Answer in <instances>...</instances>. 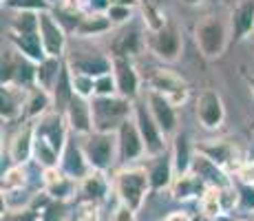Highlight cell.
Returning a JSON list of instances; mask_svg holds the SVG:
<instances>
[{
	"label": "cell",
	"instance_id": "obj_1",
	"mask_svg": "<svg viewBox=\"0 0 254 221\" xmlns=\"http://www.w3.org/2000/svg\"><path fill=\"white\" fill-rule=\"evenodd\" d=\"M93 131L97 133H117L126 120L133 117V102L122 95L93 97Z\"/></svg>",
	"mask_w": 254,
	"mask_h": 221
},
{
	"label": "cell",
	"instance_id": "obj_2",
	"mask_svg": "<svg viewBox=\"0 0 254 221\" xmlns=\"http://www.w3.org/2000/svg\"><path fill=\"white\" fill-rule=\"evenodd\" d=\"M150 190L153 186H150V177L146 168H122L115 177L117 201L126 204L135 213L144 206V199L148 197Z\"/></svg>",
	"mask_w": 254,
	"mask_h": 221
},
{
	"label": "cell",
	"instance_id": "obj_3",
	"mask_svg": "<svg viewBox=\"0 0 254 221\" xmlns=\"http://www.w3.org/2000/svg\"><path fill=\"white\" fill-rule=\"evenodd\" d=\"M82 150H84V157H86V161H89L91 170L106 173V170L115 164V157H120L117 133L93 131L91 135H86L84 142H82Z\"/></svg>",
	"mask_w": 254,
	"mask_h": 221
},
{
	"label": "cell",
	"instance_id": "obj_4",
	"mask_svg": "<svg viewBox=\"0 0 254 221\" xmlns=\"http://www.w3.org/2000/svg\"><path fill=\"white\" fill-rule=\"evenodd\" d=\"M194 40H197V47L203 53V58L214 60L226 51L228 29L223 20H219L217 16H206L194 27Z\"/></svg>",
	"mask_w": 254,
	"mask_h": 221
},
{
	"label": "cell",
	"instance_id": "obj_5",
	"mask_svg": "<svg viewBox=\"0 0 254 221\" xmlns=\"http://www.w3.org/2000/svg\"><path fill=\"white\" fill-rule=\"evenodd\" d=\"M133 117H135V124L141 133V140H144V146H146V155L148 157H159L166 153V137L162 129L157 126V122L153 120L150 115L148 106L144 102L135 100L133 102Z\"/></svg>",
	"mask_w": 254,
	"mask_h": 221
},
{
	"label": "cell",
	"instance_id": "obj_6",
	"mask_svg": "<svg viewBox=\"0 0 254 221\" xmlns=\"http://www.w3.org/2000/svg\"><path fill=\"white\" fill-rule=\"evenodd\" d=\"M197 153L201 157H206L208 161H212L217 168H221L223 173H239L246 159H241L239 155V148L232 144V142H226V140H208V142H201L197 144Z\"/></svg>",
	"mask_w": 254,
	"mask_h": 221
},
{
	"label": "cell",
	"instance_id": "obj_7",
	"mask_svg": "<svg viewBox=\"0 0 254 221\" xmlns=\"http://www.w3.org/2000/svg\"><path fill=\"white\" fill-rule=\"evenodd\" d=\"M148 84L150 91L162 93L166 100L173 102V106L184 104L186 97H188V84L170 69H155L148 77Z\"/></svg>",
	"mask_w": 254,
	"mask_h": 221
},
{
	"label": "cell",
	"instance_id": "obj_8",
	"mask_svg": "<svg viewBox=\"0 0 254 221\" xmlns=\"http://www.w3.org/2000/svg\"><path fill=\"white\" fill-rule=\"evenodd\" d=\"M66 65H69L71 73H82V75L89 77H102L113 73V60H109L106 56H100V53H89V51H73L69 58H66Z\"/></svg>",
	"mask_w": 254,
	"mask_h": 221
},
{
	"label": "cell",
	"instance_id": "obj_9",
	"mask_svg": "<svg viewBox=\"0 0 254 221\" xmlns=\"http://www.w3.org/2000/svg\"><path fill=\"white\" fill-rule=\"evenodd\" d=\"M38 33H40L42 44H45V51H47L49 58H62L64 56V49H66L64 29H62L60 20H58L51 11L40 13V27H38Z\"/></svg>",
	"mask_w": 254,
	"mask_h": 221
},
{
	"label": "cell",
	"instance_id": "obj_10",
	"mask_svg": "<svg viewBox=\"0 0 254 221\" xmlns=\"http://www.w3.org/2000/svg\"><path fill=\"white\" fill-rule=\"evenodd\" d=\"M36 135H40L47 144H51L56 148V153H60L62 157V150L69 144L66 117L62 113H47L45 117H40V122H36Z\"/></svg>",
	"mask_w": 254,
	"mask_h": 221
},
{
	"label": "cell",
	"instance_id": "obj_11",
	"mask_svg": "<svg viewBox=\"0 0 254 221\" xmlns=\"http://www.w3.org/2000/svg\"><path fill=\"white\" fill-rule=\"evenodd\" d=\"M150 49L164 62H175L182 53V33L175 24H166L157 33H150Z\"/></svg>",
	"mask_w": 254,
	"mask_h": 221
},
{
	"label": "cell",
	"instance_id": "obj_12",
	"mask_svg": "<svg viewBox=\"0 0 254 221\" xmlns=\"http://www.w3.org/2000/svg\"><path fill=\"white\" fill-rule=\"evenodd\" d=\"M146 104H148V111L150 115H153V120L157 122V126L162 129L164 137H170L175 135V131H177V113H175V106L170 100H166L162 93L157 91H150L146 93Z\"/></svg>",
	"mask_w": 254,
	"mask_h": 221
},
{
	"label": "cell",
	"instance_id": "obj_13",
	"mask_svg": "<svg viewBox=\"0 0 254 221\" xmlns=\"http://www.w3.org/2000/svg\"><path fill=\"white\" fill-rule=\"evenodd\" d=\"M117 148H120V159L122 161H135L146 153L141 133L135 124V117L126 120L117 131Z\"/></svg>",
	"mask_w": 254,
	"mask_h": 221
},
{
	"label": "cell",
	"instance_id": "obj_14",
	"mask_svg": "<svg viewBox=\"0 0 254 221\" xmlns=\"http://www.w3.org/2000/svg\"><path fill=\"white\" fill-rule=\"evenodd\" d=\"M223 117L226 111H223L221 95L217 91H203L197 97V120L201 122V126L208 131H217L223 124Z\"/></svg>",
	"mask_w": 254,
	"mask_h": 221
},
{
	"label": "cell",
	"instance_id": "obj_15",
	"mask_svg": "<svg viewBox=\"0 0 254 221\" xmlns=\"http://www.w3.org/2000/svg\"><path fill=\"white\" fill-rule=\"evenodd\" d=\"M113 77L117 84V95L135 102L139 95V73L135 71L128 58H113Z\"/></svg>",
	"mask_w": 254,
	"mask_h": 221
},
{
	"label": "cell",
	"instance_id": "obj_16",
	"mask_svg": "<svg viewBox=\"0 0 254 221\" xmlns=\"http://www.w3.org/2000/svg\"><path fill=\"white\" fill-rule=\"evenodd\" d=\"M42 186H45V193L53 201H69L75 195V179L66 177L64 173L58 168H42Z\"/></svg>",
	"mask_w": 254,
	"mask_h": 221
},
{
	"label": "cell",
	"instance_id": "obj_17",
	"mask_svg": "<svg viewBox=\"0 0 254 221\" xmlns=\"http://www.w3.org/2000/svg\"><path fill=\"white\" fill-rule=\"evenodd\" d=\"M33 140H36V124L33 122H24L13 133L11 142H9V159L13 161V166L27 164L33 157Z\"/></svg>",
	"mask_w": 254,
	"mask_h": 221
},
{
	"label": "cell",
	"instance_id": "obj_18",
	"mask_svg": "<svg viewBox=\"0 0 254 221\" xmlns=\"http://www.w3.org/2000/svg\"><path fill=\"white\" fill-rule=\"evenodd\" d=\"M60 170L71 179H84L86 175L91 173V166L84 157V150H82V144H75V142L69 140V144L64 146L60 157Z\"/></svg>",
	"mask_w": 254,
	"mask_h": 221
},
{
	"label": "cell",
	"instance_id": "obj_19",
	"mask_svg": "<svg viewBox=\"0 0 254 221\" xmlns=\"http://www.w3.org/2000/svg\"><path fill=\"white\" fill-rule=\"evenodd\" d=\"M66 124H69L71 131L80 133V135H91L93 133V111H91V102L84 100V97L75 95L71 100L69 109L64 113Z\"/></svg>",
	"mask_w": 254,
	"mask_h": 221
},
{
	"label": "cell",
	"instance_id": "obj_20",
	"mask_svg": "<svg viewBox=\"0 0 254 221\" xmlns=\"http://www.w3.org/2000/svg\"><path fill=\"white\" fill-rule=\"evenodd\" d=\"M9 42L13 44V49H16L22 58H27V60L33 62V65H40L45 58H49L38 31L36 33H13L11 31L9 33Z\"/></svg>",
	"mask_w": 254,
	"mask_h": 221
},
{
	"label": "cell",
	"instance_id": "obj_21",
	"mask_svg": "<svg viewBox=\"0 0 254 221\" xmlns=\"http://www.w3.org/2000/svg\"><path fill=\"white\" fill-rule=\"evenodd\" d=\"M29 88L20 84H2V120L13 122L18 117H24V104H27Z\"/></svg>",
	"mask_w": 254,
	"mask_h": 221
},
{
	"label": "cell",
	"instance_id": "obj_22",
	"mask_svg": "<svg viewBox=\"0 0 254 221\" xmlns=\"http://www.w3.org/2000/svg\"><path fill=\"white\" fill-rule=\"evenodd\" d=\"M148 177H150V186L153 190H164L170 188L175 181V168H173V157L168 155H159V157H150L148 164Z\"/></svg>",
	"mask_w": 254,
	"mask_h": 221
},
{
	"label": "cell",
	"instance_id": "obj_23",
	"mask_svg": "<svg viewBox=\"0 0 254 221\" xmlns=\"http://www.w3.org/2000/svg\"><path fill=\"white\" fill-rule=\"evenodd\" d=\"M77 193L82 195V199L86 204H97L109 195V179L100 170H91L84 179H80L77 184Z\"/></svg>",
	"mask_w": 254,
	"mask_h": 221
},
{
	"label": "cell",
	"instance_id": "obj_24",
	"mask_svg": "<svg viewBox=\"0 0 254 221\" xmlns=\"http://www.w3.org/2000/svg\"><path fill=\"white\" fill-rule=\"evenodd\" d=\"M173 197L175 199H192V197H199L201 199V195L206 193V188H208V184L201 179L197 173H192L190 170L188 175H182V177H175V181H173Z\"/></svg>",
	"mask_w": 254,
	"mask_h": 221
},
{
	"label": "cell",
	"instance_id": "obj_25",
	"mask_svg": "<svg viewBox=\"0 0 254 221\" xmlns=\"http://www.w3.org/2000/svg\"><path fill=\"white\" fill-rule=\"evenodd\" d=\"M62 69H64L62 58H45L40 65H36V84L53 93V88H56L58 80L62 75Z\"/></svg>",
	"mask_w": 254,
	"mask_h": 221
},
{
	"label": "cell",
	"instance_id": "obj_26",
	"mask_svg": "<svg viewBox=\"0 0 254 221\" xmlns=\"http://www.w3.org/2000/svg\"><path fill=\"white\" fill-rule=\"evenodd\" d=\"M254 29V0H243L232 11V33L237 40H243Z\"/></svg>",
	"mask_w": 254,
	"mask_h": 221
},
{
	"label": "cell",
	"instance_id": "obj_27",
	"mask_svg": "<svg viewBox=\"0 0 254 221\" xmlns=\"http://www.w3.org/2000/svg\"><path fill=\"white\" fill-rule=\"evenodd\" d=\"M53 102V95L45 88H40L38 84H33L27 91V104H24V117L33 120V117H45L49 106Z\"/></svg>",
	"mask_w": 254,
	"mask_h": 221
},
{
	"label": "cell",
	"instance_id": "obj_28",
	"mask_svg": "<svg viewBox=\"0 0 254 221\" xmlns=\"http://www.w3.org/2000/svg\"><path fill=\"white\" fill-rule=\"evenodd\" d=\"M111 51H113V58H128L130 60V56L139 51V31H135V29L122 31L111 42Z\"/></svg>",
	"mask_w": 254,
	"mask_h": 221
},
{
	"label": "cell",
	"instance_id": "obj_29",
	"mask_svg": "<svg viewBox=\"0 0 254 221\" xmlns=\"http://www.w3.org/2000/svg\"><path fill=\"white\" fill-rule=\"evenodd\" d=\"M173 168H175V177L188 175L190 170H192V157H190V146H188L186 135H177V137H175Z\"/></svg>",
	"mask_w": 254,
	"mask_h": 221
},
{
	"label": "cell",
	"instance_id": "obj_30",
	"mask_svg": "<svg viewBox=\"0 0 254 221\" xmlns=\"http://www.w3.org/2000/svg\"><path fill=\"white\" fill-rule=\"evenodd\" d=\"M199 208H201L203 217H208V219L221 217V215L226 213L223 204H221V188H219V186H208L206 193L199 199Z\"/></svg>",
	"mask_w": 254,
	"mask_h": 221
},
{
	"label": "cell",
	"instance_id": "obj_31",
	"mask_svg": "<svg viewBox=\"0 0 254 221\" xmlns=\"http://www.w3.org/2000/svg\"><path fill=\"white\" fill-rule=\"evenodd\" d=\"M113 27V22L106 18V13H93V16L80 18V24L75 27V31L80 36H100V33H106Z\"/></svg>",
	"mask_w": 254,
	"mask_h": 221
},
{
	"label": "cell",
	"instance_id": "obj_32",
	"mask_svg": "<svg viewBox=\"0 0 254 221\" xmlns=\"http://www.w3.org/2000/svg\"><path fill=\"white\" fill-rule=\"evenodd\" d=\"M139 7H141V16H144V24L148 27L150 33H157L159 29H164L168 24L157 2H153V0H139Z\"/></svg>",
	"mask_w": 254,
	"mask_h": 221
},
{
	"label": "cell",
	"instance_id": "obj_33",
	"mask_svg": "<svg viewBox=\"0 0 254 221\" xmlns=\"http://www.w3.org/2000/svg\"><path fill=\"white\" fill-rule=\"evenodd\" d=\"M27 188V164L11 166L7 173H2V193H13V190Z\"/></svg>",
	"mask_w": 254,
	"mask_h": 221
},
{
	"label": "cell",
	"instance_id": "obj_34",
	"mask_svg": "<svg viewBox=\"0 0 254 221\" xmlns=\"http://www.w3.org/2000/svg\"><path fill=\"white\" fill-rule=\"evenodd\" d=\"M40 27V13L36 11H20L11 22L13 33H36Z\"/></svg>",
	"mask_w": 254,
	"mask_h": 221
},
{
	"label": "cell",
	"instance_id": "obj_35",
	"mask_svg": "<svg viewBox=\"0 0 254 221\" xmlns=\"http://www.w3.org/2000/svg\"><path fill=\"white\" fill-rule=\"evenodd\" d=\"M73 75V91L75 95L84 97H95V77H89V75H82V73H71Z\"/></svg>",
	"mask_w": 254,
	"mask_h": 221
},
{
	"label": "cell",
	"instance_id": "obj_36",
	"mask_svg": "<svg viewBox=\"0 0 254 221\" xmlns=\"http://www.w3.org/2000/svg\"><path fill=\"white\" fill-rule=\"evenodd\" d=\"M2 4L7 7H13V9H29V11H36V13H42V11H49V2L47 0H4Z\"/></svg>",
	"mask_w": 254,
	"mask_h": 221
},
{
	"label": "cell",
	"instance_id": "obj_37",
	"mask_svg": "<svg viewBox=\"0 0 254 221\" xmlns=\"http://www.w3.org/2000/svg\"><path fill=\"white\" fill-rule=\"evenodd\" d=\"M117 93V84H115V77L113 73L109 75H102L95 80V97H111Z\"/></svg>",
	"mask_w": 254,
	"mask_h": 221
},
{
	"label": "cell",
	"instance_id": "obj_38",
	"mask_svg": "<svg viewBox=\"0 0 254 221\" xmlns=\"http://www.w3.org/2000/svg\"><path fill=\"white\" fill-rule=\"evenodd\" d=\"M2 221H40V215L31 208L22 210H2Z\"/></svg>",
	"mask_w": 254,
	"mask_h": 221
},
{
	"label": "cell",
	"instance_id": "obj_39",
	"mask_svg": "<svg viewBox=\"0 0 254 221\" xmlns=\"http://www.w3.org/2000/svg\"><path fill=\"white\" fill-rule=\"evenodd\" d=\"M130 13H133L130 7H124V4H111L109 11H106V18H109L113 24H124V22L130 20Z\"/></svg>",
	"mask_w": 254,
	"mask_h": 221
},
{
	"label": "cell",
	"instance_id": "obj_40",
	"mask_svg": "<svg viewBox=\"0 0 254 221\" xmlns=\"http://www.w3.org/2000/svg\"><path fill=\"white\" fill-rule=\"evenodd\" d=\"M40 221H64V204L62 201H51L40 213Z\"/></svg>",
	"mask_w": 254,
	"mask_h": 221
},
{
	"label": "cell",
	"instance_id": "obj_41",
	"mask_svg": "<svg viewBox=\"0 0 254 221\" xmlns=\"http://www.w3.org/2000/svg\"><path fill=\"white\" fill-rule=\"evenodd\" d=\"M239 208L241 210H248V213H254V186H246L241 184L239 186Z\"/></svg>",
	"mask_w": 254,
	"mask_h": 221
},
{
	"label": "cell",
	"instance_id": "obj_42",
	"mask_svg": "<svg viewBox=\"0 0 254 221\" xmlns=\"http://www.w3.org/2000/svg\"><path fill=\"white\" fill-rule=\"evenodd\" d=\"M111 221H137V213L133 208H128L126 204L117 201V206L113 208V213H111Z\"/></svg>",
	"mask_w": 254,
	"mask_h": 221
},
{
	"label": "cell",
	"instance_id": "obj_43",
	"mask_svg": "<svg viewBox=\"0 0 254 221\" xmlns=\"http://www.w3.org/2000/svg\"><path fill=\"white\" fill-rule=\"evenodd\" d=\"M237 177L241 179V184H246V186H254V159H248L246 164L239 168V173Z\"/></svg>",
	"mask_w": 254,
	"mask_h": 221
},
{
	"label": "cell",
	"instance_id": "obj_44",
	"mask_svg": "<svg viewBox=\"0 0 254 221\" xmlns=\"http://www.w3.org/2000/svg\"><path fill=\"white\" fill-rule=\"evenodd\" d=\"M111 4H113L111 0H89V9L93 13H106Z\"/></svg>",
	"mask_w": 254,
	"mask_h": 221
},
{
	"label": "cell",
	"instance_id": "obj_45",
	"mask_svg": "<svg viewBox=\"0 0 254 221\" xmlns=\"http://www.w3.org/2000/svg\"><path fill=\"white\" fill-rule=\"evenodd\" d=\"M164 221H192V217H190L186 210H173V213L166 215Z\"/></svg>",
	"mask_w": 254,
	"mask_h": 221
},
{
	"label": "cell",
	"instance_id": "obj_46",
	"mask_svg": "<svg viewBox=\"0 0 254 221\" xmlns=\"http://www.w3.org/2000/svg\"><path fill=\"white\" fill-rule=\"evenodd\" d=\"M113 4H124V7H133L135 2H139V0H111Z\"/></svg>",
	"mask_w": 254,
	"mask_h": 221
},
{
	"label": "cell",
	"instance_id": "obj_47",
	"mask_svg": "<svg viewBox=\"0 0 254 221\" xmlns=\"http://www.w3.org/2000/svg\"><path fill=\"white\" fill-rule=\"evenodd\" d=\"M186 4H197V2H201V0H184Z\"/></svg>",
	"mask_w": 254,
	"mask_h": 221
},
{
	"label": "cell",
	"instance_id": "obj_48",
	"mask_svg": "<svg viewBox=\"0 0 254 221\" xmlns=\"http://www.w3.org/2000/svg\"><path fill=\"white\" fill-rule=\"evenodd\" d=\"M252 88H254V77H252Z\"/></svg>",
	"mask_w": 254,
	"mask_h": 221
},
{
	"label": "cell",
	"instance_id": "obj_49",
	"mask_svg": "<svg viewBox=\"0 0 254 221\" xmlns=\"http://www.w3.org/2000/svg\"><path fill=\"white\" fill-rule=\"evenodd\" d=\"M153 2H157V4H159V0H153Z\"/></svg>",
	"mask_w": 254,
	"mask_h": 221
},
{
	"label": "cell",
	"instance_id": "obj_50",
	"mask_svg": "<svg viewBox=\"0 0 254 221\" xmlns=\"http://www.w3.org/2000/svg\"><path fill=\"white\" fill-rule=\"evenodd\" d=\"M95 221H100V219H95Z\"/></svg>",
	"mask_w": 254,
	"mask_h": 221
},
{
	"label": "cell",
	"instance_id": "obj_51",
	"mask_svg": "<svg viewBox=\"0 0 254 221\" xmlns=\"http://www.w3.org/2000/svg\"><path fill=\"white\" fill-rule=\"evenodd\" d=\"M2 2H4V0H2Z\"/></svg>",
	"mask_w": 254,
	"mask_h": 221
}]
</instances>
